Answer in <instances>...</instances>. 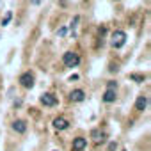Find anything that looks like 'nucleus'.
I'll return each mask as SVG.
<instances>
[{
  "instance_id": "nucleus-1",
  "label": "nucleus",
  "mask_w": 151,
  "mask_h": 151,
  "mask_svg": "<svg viewBox=\"0 0 151 151\" xmlns=\"http://www.w3.org/2000/svg\"><path fill=\"white\" fill-rule=\"evenodd\" d=\"M62 62H64L66 68H77L78 62H80V57H78L77 52H66L62 55Z\"/></svg>"
},
{
  "instance_id": "nucleus-2",
  "label": "nucleus",
  "mask_w": 151,
  "mask_h": 151,
  "mask_svg": "<svg viewBox=\"0 0 151 151\" xmlns=\"http://www.w3.org/2000/svg\"><path fill=\"white\" fill-rule=\"evenodd\" d=\"M124 43H126V34H124L123 30H116V32L112 34L110 45H112L114 48H121V46H124Z\"/></svg>"
},
{
  "instance_id": "nucleus-3",
  "label": "nucleus",
  "mask_w": 151,
  "mask_h": 151,
  "mask_svg": "<svg viewBox=\"0 0 151 151\" xmlns=\"http://www.w3.org/2000/svg\"><path fill=\"white\" fill-rule=\"evenodd\" d=\"M34 80H36V78H34V75H32L30 71H25L22 77H20L18 82H20L22 87H25V89H32V87H34Z\"/></svg>"
},
{
  "instance_id": "nucleus-4",
  "label": "nucleus",
  "mask_w": 151,
  "mask_h": 151,
  "mask_svg": "<svg viewBox=\"0 0 151 151\" xmlns=\"http://www.w3.org/2000/svg\"><path fill=\"white\" fill-rule=\"evenodd\" d=\"M91 139L94 144H103L107 140V132L101 128H94V130H91Z\"/></svg>"
},
{
  "instance_id": "nucleus-5",
  "label": "nucleus",
  "mask_w": 151,
  "mask_h": 151,
  "mask_svg": "<svg viewBox=\"0 0 151 151\" xmlns=\"http://www.w3.org/2000/svg\"><path fill=\"white\" fill-rule=\"evenodd\" d=\"M39 101H41V105H45V107H55V105H57V98H55L52 93H45V94L39 98Z\"/></svg>"
},
{
  "instance_id": "nucleus-6",
  "label": "nucleus",
  "mask_w": 151,
  "mask_h": 151,
  "mask_svg": "<svg viewBox=\"0 0 151 151\" xmlns=\"http://www.w3.org/2000/svg\"><path fill=\"white\" fill-rule=\"evenodd\" d=\"M86 146H87V139H84V137H77V139H73L71 149H73V151H84Z\"/></svg>"
},
{
  "instance_id": "nucleus-7",
  "label": "nucleus",
  "mask_w": 151,
  "mask_h": 151,
  "mask_svg": "<svg viewBox=\"0 0 151 151\" xmlns=\"http://www.w3.org/2000/svg\"><path fill=\"white\" fill-rule=\"evenodd\" d=\"M147 103H149V98L142 94V96L137 98V101H135V109H137L139 112H144V110L147 109Z\"/></svg>"
},
{
  "instance_id": "nucleus-8",
  "label": "nucleus",
  "mask_w": 151,
  "mask_h": 151,
  "mask_svg": "<svg viewBox=\"0 0 151 151\" xmlns=\"http://www.w3.org/2000/svg\"><path fill=\"white\" fill-rule=\"evenodd\" d=\"M13 130H14L16 133H25V132H27V121H23V119L13 121Z\"/></svg>"
},
{
  "instance_id": "nucleus-9",
  "label": "nucleus",
  "mask_w": 151,
  "mask_h": 151,
  "mask_svg": "<svg viewBox=\"0 0 151 151\" xmlns=\"http://www.w3.org/2000/svg\"><path fill=\"white\" fill-rule=\"evenodd\" d=\"M69 100L71 101H84L86 100V93L82 89H75V91L69 93Z\"/></svg>"
},
{
  "instance_id": "nucleus-10",
  "label": "nucleus",
  "mask_w": 151,
  "mask_h": 151,
  "mask_svg": "<svg viewBox=\"0 0 151 151\" xmlns=\"http://www.w3.org/2000/svg\"><path fill=\"white\" fill-rule=\"evenodd\" d=\"M116 98H117L116 89H107V91L103 93V96H101V100H103L105 103H114V101H116Z\"/></svg>"
},
{
  "instance_id": "nucleus-11",
  "label": "nucleus",
  "mask_w": 151,
  "mask_h": 151,
  "mask_svg": "<svg viewBox=\"0 0 151 151\" xmlns=\"http://www.w3.org/2000/svg\"><path fill=\"white\" fill-rule=\"evenodd\" d=\"M68 126H69V123H68L66 117H55L53 119V128L55 130H66Z\"/></svg>"
},
{
  "instance_id": "nucleus-12",
  "label": "nucleus",
  "mask_w": 151,
  "mask_h": 151,
  "mask_svg": "<svg viewBox=\"0 0 151 151\" xmlns=\"http://www.w3.org/2000/svg\"><path fill=\"white\" fill-rule=\"evenodd\" d=\"M11 16H13V14H11V13H7V14L4 16V20H2V25H7V23L11 22Z\"/></svg>"
},
{
  "instance_id": "nucleus-13",
  "label": "nucleus",
  "mask_w": 151,
  "mask_h": 151,
  "mask_svg": "<svg viewBox=\"0 0 151 151\" xmlns=\"http://www.w3.org/2000/svg\"><path fill=\"white\" fill-rule=\"evenodd\" d=\"M107 89H117V82H112V80H110V82L107 84Z\"/></svg>"
},
{
  "instance_id": "nucleus-14",
  "label": "nucleus",
  "mask_w": 151,
  "mask_h": 151,
  "mask_svg": "<svg viewBox=\"0 0 151 151\" xmlns=\"http://www.w3.org/2000/svg\"><path fill=\"white\" fill-rule=\"evenodd\" d=\"M130 78L132 80H140V82L144 80V77H140V75H130Z\"/></svg>"
},
{
  "instance_id": "nucleus-15",
  "label": "nucleus",
  "mask_w": 151,
  "mask_h": 151,
  "mask_svg": "<svg viewBox=\"0 0 151 151\" xmlns=\"http://www.w3.org/2000/svg\"><path fill=\"white\" fill-rule=\"evenodd\" d=\"M117 149V142H110L109 144V151H116Z\"/></svg>"
},
{
  "instance_id": "nucleus-16",
  "label": "nucleus",
  "mask_w": 151,
  "mask_h": 151,
  "mask_svg": "<svg viewBox=\"0 0 151 151\" xmlns=\"http://www.w3.org/2000/svg\"><path fill=\"white\" fill-rule=\"evenodd\" d=\"M66 32H68V29H66V27H62V29H59V30H57V34H59V36H66Z\"/></svg>"
}]
</instances>
